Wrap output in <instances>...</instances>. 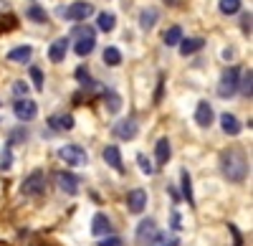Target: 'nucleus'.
Returning a JSON list of instances; mask_svg holds the SVG:
<instances>
[{"instance_id": "obj_18", "label": "nucleus", "mask_w": 253, "mask_h": 246, "mask_svg": "<svg viewBox=\"0 0 253 246\" xmlns=\"http://www.w3.org/2000/svg\"><path fill=\"white\" fill-rule=\"evenodd\" d=\"M157 20H160L157 8H144V10L139 13V28H142V31H152Z\"/></svg>"}, {"instance_id": "obj_27", "label": "nucleus", "mask_w": 253, "mask_h": 246, "mask_svg": "<svg viewBox=\"0 0 253 246\" xmlns=\"http://www.w3.org/2000/svg\"><path fill=\"white\" fill-rule=\"evenodd\" d=\"M238 89H241L243 97L251 99V94H253V74H251V69L241 74V79H238Z\"/></svg>"}, {"instance_id": "obj_35", "label": "nucleus", "mask_w": 253, "mask_h": 246, "mask_svg": "<svg viewBox=\"0 0 253 246\" xmlns=\"http://www.w3.org/2000/svg\"><path fill=\"white\" fill-rule=\"evenodd\" d=\"M13 94L18 99H26L28 97V84H26V81H15V84H13Z\"/></svg>"}, {"instance_id": "obj_11", "label": "nucleus", "mask_w": 253, "mask_h": 246, "mask_svg": "<svg viewBox=\"0 0 253 246\" xmlns=\"http://www.w3.org/2000/svg\"><path fill=\"white\" fill-rule=\"evenodd\" d=\"M213 119H215V112H213V107L208 104V101H200L198 104V109H195V122L203 127V130H208L210 125H213Z\"/></svg>"}, {"instance_id": "obj_23", "label": "nucleus", "mask_w": 253, "mask_h": 246, "mask_svg": "<svg viewBox=\"0 0 253 246\" xmlns=\"http://www.w3.org/2000/svg\"><path fill=\"white\" fill-rule=\"evenodd\" d=\"M114 26H117V18H114V13H99L96 15V28L99 31H104V33H109V31H114Z\"/></svg>"}, {"instance_id": "obj_25", "label": "nucleus", "mask_w": 253, "mask_h": 246, "mask_svg": "<svg viewBox=\"0 0 253 246\" xmlns=\"http://www.w3.org/2000/svg\"><path fill=\"white\" fill-rule=\"evenodd\" d=\"M26 15L33 20V23H46V20H48V15H46V10L43 8H41L38 3H36V0H31V5H28V10H26Z\"/></svg>"}, {"instance_id": "obj_20", "label": "nucleus", "mask_w": 253, "mask_h": 246, "mask_svg": "<svg viewBox=\"0 0 253 246\" xmlns=\"http://www.w3.org/2000/svg\"><path fill=\"white\" fill-rule=\"evenodd\" d=\"M177 46H180V53L182 56H193V53H198L205 46V41L203 38H182Z\"/></svg>"}, {"instance_id": "obj_29", "label": "nucleus", "mask_w": 253, "mask_h": 246, "mask_svg": "<svg viewBox=\"0 0 253 246\" xmlns=\"http://www.w3.org/2000/svg\"><path fill=\"white\" fill-rule=\"evenodd\" d=\"M218 10H220L223 15H236V13L241 10V0H220Z\"/></svg>"}, {"instance_id": "obj_19", "label": "nucleus", "mask_w": 253, "mask_h": 246, "mask_svg": "<svg viewBox=\"0 0 253 246\" xmlns=\"http://www.w3.org/2000/svg\"><path fill=\"white\" fill-rule=\"evenodd\" d=\"M31 56H33L31 46H15L13 51H8V61H13V64H28Z\"/></svg>"}, {"instance_id": "obj_31", "label": "nucleus", "mask_w": 253, "mask_h": 246, "mask_svg": "<svg viewBox=\"0 0 253 246\" xmlns=\"http://www.w3.org/2000/svg\"><path fill=\"white\" fill-rule=\"evenodd\" d=\"M31 81H33V87H36V92H43V71H41L38 66H31Z\"/></svg>"}, {"instance_id": "obj_12", "label": "nucleus", "mask_w": 253, "mask_h": 246, "mask_svg": "<svg viewBox=\"0 0 253 246\" xmlns=\"http://www.w3.org/2000/svg\"><path fill=\"white\" fill-rule=\"evenodd\" d=\"M157 239V226L152 218H144L139 226H137V241L139 244H147V241H155Z\"/></svg>"}, {"instance_id": "obj_24", "label": "nucleus", "mask_w": 253, "mask_h": 246, "mask_svg": "<svg viewBox=\"0 0 253 246\" xmlns=\"http://www.w3.org/2000/svg\"><path fill=\"white\" fill-rule=\"evenodd\" d=\"M180 183H182V198L190 203V206H195V198H193V180H190V173H187V170L180 173Z\"/></svg>"}, {"instance_id": "obj_33", "label": "nucleus", "mask_w": 253, "mask_h": 246, "mask_svg": "<svg viewBox=\"0 0 253 246\" xmlns=\"http://www.w3.org/2000/svg\"><path fill=\"white\" fill-rule=\"evenodd\" d=\"M18 26V20L13 15H0V36H3L5 31H13Z\"/></svg>"}, {"instance_id": "obj_5", "label": "nucleus", "mask_w": 253, "mask_h": 246, "mask_svg": "<svg viewBox=\"0 0 253 246\" xmlns=\"http://www.w3.org/2000/svg\"><path fill=\"white\" fill-rule=\"evenodd\" d=\"M20 191H23V196H41V193L46 191V173H43V170H33V173L23 180Z\"/></svg>"}, {"instance_id": "obj_7", "label": "nucleus", "mask_w": 253, "mask_h": 246, "mask_svg": "<svg viewBox=\"0 0 253 246\" xmlns=\"http://www.w3.org/2000/svg\"><path fill=\"white\" fill-rule=\"evenodd\" d=\"M13 112H15V117L20 119V122H33L36 117H38V104L33 99H15V104H13Z\"/></svg>"}, {"instance_id": "obj_40", "label": "nucleus", "mask_w": 253, "mask_h": 246, "mask_svg": "<svg viewBox=\"0 0 253 246\" xmlns=\"http://www.w3.org/2000/svg\"><path fill=\"white\" fill-rule=\"evenodd\" d=\"M91 33H94V28H91V26H79V28H74V33H71V36H76V38H79V36H91Z\"/></svg>"}, {"instance_id": "obj_32", "label": "nucleus", "mask_w": 253, "mask_h": 246, "mask_svg": "<svg viewBox=\"0 0 253 246\" xmlns=\"http://www.w3.org/2000/svg\"><path fill=\"white\" fill-rule=\"evenodd\" d=\"M76 79L81 81L84 87H96L94 81H91V74H89V69H86V66H79V69H76Z\"/></svg>"}, {"instance_id": "obj_2", "label": "nucleus", "mask_w": 253, "mask_h": 246, "mask_svg": "<svg viewBox=\"0 0 253 246\" xmlns=\"http://www.w3.org/2000/svg\"><path fill=\"white\" fill-rule=\"evenodd\" d=\"M238 79H241V69H236V66L225 69L223 76H220V81H218V97H220V99L236 97V92H238Z\"/></svg>"}, {"instance_id": "obj_14", "label": "nucleus", "mask_w": 253, "mask_h": 246, "mask_svg": "<svg viewBox=\"0 0 253 246\" xmlns=\"http://www.w3.org/2000/svg\"><path fill=\"white\" fill-rule=\"evenodd\" d=\"M66 51H69V38H58L48 46V58L53 64H61V61L66 58Z\"/></svg>"}, {"instance_id": "obj_39", "label": "nucleus", "mask_w": 253, "mask_h": 246, "mask_svg": "<svg viewBox=\"0 0 253 246\" xmlns=\"http://www.w3.org/2000/svg\"><path fill=\"white\" fill-rule=\"evenodd\" d=\"M241 28H243L246 36H251V13H243L241 15Z\"/></svg>"}, {"instance_id": "obj_34", "label": "nucleus", "mask_w": 253, "mask_h": 246, "mask_svg": "<svg viewBox=\"0 0 253 246\" xmlns=\"http://www.w3.org/2000/svg\"><path fill=\"white\" fill-rule=\"evenodd\" d=\"M137 162H139V168H142V173H144V175H152V173H155V168H152V162L147 160V155H142V152H139V155H137Z\"/></svg>"}, {"instance_id": "obj_13", "label": "nucleus", "mask_w": 253, "mask_h": 246, "mask_svg": "<svg viewBox=\"0 0 253 246\" xmlns=\"http://www.w3.org/2000/svg\"><path fill=\"white\" fill-rule=\"evenodd\" d=\"M104 162L107 165H112L117 173H124V162H122V152L117 145H107L104 148Z\"/></svg>"}, {"instance_id": "obj_43", "label": "nucleus", "mask_w": 253, "mask_h": 246, "mask_svg": "<svg viewBox=\"0 0 253 246\" xmlns=\"http://www.w3.org/2000/svg\"><path fill=\"white\" fill-rule=\"evenodd\" d=\"M223 58H225V61H228V58H233V51H230V49H225V51H223Z\"/></svg>"}, {"instance_id": "obj_9", "label": "nucleus", "mask_w": 253, "mask_h": 246, "mask_svg": "<svg viewBox=\"0 0 253 246\" xmlns=\"http://www.w3.org/2000/svg\"><path fill=\"white\" fill-rule=\"evenodd\" d=\"M126 208H129V213H142L147 208V191L134 188L126 193Z\"/></svg>"}, {"instance_id": "obj_28", "label": "nucleus", "mask_w": 253, "mask_h": 246, "mask_svg": "<svg viewBox=\"0 0 253 246\" xmlns=\"http://www.w3.org/2000/svg\"><path fill=\"white\" fill-rule=\"evenodd\" d=\"M162 41H165V46H177L180 41H182V28H180V26L167 28V31H165V36H162Z\"/></svg>"}, {"instance_id": "obj_21", "label": "nucleus", "mask_w": 253, "mask_h": 246, "mask_svg": "<svg viewBox=\"0 0 253 246\" xmlns=\"http://www.w3.org/2000/svg\"><path fill=\"white\" fill-rule=\"evenodd\" d=\"M220 127H223V132L225 135H230V137H236L238 132H241V122L236 119V114H220Z\"/></svg>"}, {"instance_id": "obj_4", "label": "nucleus", "mask_w": 253, "mask_h": 246, "mask_svg": "<svg viewBox=\"0 0 253 246\" xmlns=\"http://www.w3.org/2000/svg\"><path fill=\"white\" fill-rule=\"evenodd\" d=\"M58 157H61L63 162H66V165H74V168L86 165V160H89L86 150L79 148V145H63V148L58 150Z\"/></svg>"}, {"instance_id": "obj_26", "label": "nucleus", "mask_w": 253, "mask_h": 246, "mask_svg": "<svg viewBox=\"0 0 253 246\" xmlns=\"http://www.w3.org/2000/svg\"><path fill=\"white\" fill-rule=\"evenodd\" d=\"M101 58H104V64H107V66H119L122 64V51L117 46H107Z\"/></svg>"}, {"instance_id": "obj_3", "label": "nucleus", "mask_w": 253, "mask_h": 246, "mask_svg": "<svg viewBox=\"0 0 253 246\" xmlns=\"http://www.w3.org/2000/svg\"><path fill=\"white\" fill-rule=\"evenodd\" d=\"M66 20H74V23H84L86 18L94 15V5L89 3V0H76V3H71L69 8H61L58 10Z\"/></svg>"}, {"instance_id": "obj_41", "label": "nucleus", "mask_w": 253, "mask_h": 246, "mask_svg": "<svg viewBox=\"0 0 253 246\" xmlns=\"http://www.w3.org/2000/svg\"><path fill=\"white\" fill-rule=\"evenodd\" d=\"M172 231H180V213L172 211Z\"/></svg>"}, {"instance_id": "obj_6", "label": "nucleus", "mask_w": 253, "mask_h": 246, "mask_svg": "<svg viewBox=\"0 0 253 246\" xmlns=\"http://www.w3.org/2000/svg\"><path fill=\"white\" fill-rule=\"evenodd\" d=\"M114 137H119V140H134L137 137V132H139V122L134 119V117H124V119H119L117 125H114Z\"/></svg>"}, {"instance_id": "obj_15", "label": "nucleus", "mask_w": 253, "mask_h": 246, "mask_svg": "<svg viewBox=\"0 0 253 246\" xmlns=\"http://www.w3.org/2000/svg\"><path fill=\"white\" fill-rule=\"evenodd\" d=\"M91 234L94 236H109L112 234V221L107 218V213H96L94 221H91Z\"/></svg>"}, {"instance_id": "obj_36", "label": "nucleus", "mask_w": 253, "mask_h": 246, "mask_svg": "<svg viewBox=\"0 0 253 246\" xmlns=\"http://www.w3.org/2000/svg\"><path fill=\"white\" fill-rule=\"evenodd\" d=\"M99 246H124V241H122L119 236H112V234H109V236H101V239H99Z\"/></svg>"}, {"instance_id": "obj_16", "label": "nucleus", "mask_w": 253, "mask_h": 246, "mask_svg": "<svg viewBox=\"0 0 253 246\" xmlns=\"http://www.w3.org/2000/svg\"><path fill=\"white\" fill-rule=\"evenodd\" d=\"M170 152H172L170 140H167V137H160V140H157V145H155V157H157V165H160V168L167 165V160H170Z\"/></svg>"}, {"instance_id": "obj_38", "label": "nucleus", "mask_w": 253, "mask_h": 246, "mask_svg": "<svg viewBox=\"0 0 253 246\" xmlns=\"http://www.w3.org/2000/svg\"><path fill=\"white\" fill-rule=\"evenodd\" d=\"M228 231L230 234H233V246H243V236H241V231L233 226V223H230V226H228Z\"/></svg>"}, {"instance_id": "obj_42", "label": "nucleus", "mask_w": 253, "mask_h": 246, "mask_svg": "<svg viewBox=\"0 0 253 246\" xmlns=\"http://www.w3.org/2000/svg\"><path fill=\"white\" fill-rule=\"evenodd\" d=\"M167 191H170V196H172V200H175V203H177V200H180V193H177V191H175V188H172V186H170V188H167Z\"/></svg>"}, {"instance_id": "obj_8", "label": "nucleus", "mask_w": 253, "mask_h": 246, "mask_svg": "<svg viewBox=\"0 0 253 246\" xmlns=\"http://www.w3.org/2000/svg\"><path fill=\"white\" fill-rule=\"evenodd\" d=\"M56 183H58V188L66 193V196H76L79 193V186H81V180L74 173H69V170L56 173Z\"/></svg>"}, {"instance_id": "obj_22", "label": "nucleus", "mask_w": 253, "mask_h": 246, "mask_svg": "<svg viewBox=\"0 0 253 246\" xmlns=\"http://www.w3.org/2000/svg\"><path fill=\"white\" fill-rule=\"evenodd\" d=\"M104 107H107L109 114H117L122 109V97L114 89H107V92H104Z\"/></svg>"}, {"instance_id": "obj_10", "label": "nucleus", "mask_w": 253, "mask_h": 246, "mask_svg": "<svg viewBox=\"0 0 253 246\" xmlns=\"http://www.w3.org/2000/svg\"><path fill=\"white\" fill-rule=\"evenodd\" d=\"M48 130H53V132H69V130H74V117L71 114H51L48 117Z\"/></svg>"}, {"instance_id": "obj_1", "label": "nucleus", "mask_w": 253, "mask_h": 246, "mask_svg": "<svg viewBox=\"0 0 253 246\" xmlns=\"http://www.w3.org/2000/svg\"><path fill=\"white\" fill-rule=\"evenodd\" d=\"M220 170L230 183H241L248 175V157L241 148H228L220 152Z\"/></svg>"}, {"instance_id": "obj_30", "label": "nucleus", "mask_w": 253, "mask_h": 246, "mask_svg": "<svg viewBox=\"0 0 253 246\" xmlns=\"http://www.w3.org/2000/svg\"><path fill=\"white\" fill-rule=\"evenodd\" d=\"M28 140V130L23 127H13L10 130V137H8V145H20V142Z\"/></svg>"}, {"instance_id": "obj_37", "label": "nucleus", "mask_w": 253, "mask_h": 246, "mask_svg": "<svg viewBox=\"0 0 253 246\" xmlns=\"http://www.w3.org/2000/svg\"><path fill=\"white\" fill-rule=\"evenodd\" d=\"M10 162H13V157H10V145L3 150V160H0V168H3V170H8L10 168Z\"/></svg>"}, {"instance_id": "obj_17", "label": "nucleus", "mask_w": 253, "mask_h": 246, "mask_svg": "<svg viewBox=\"0 0 253 246\" xmlns=\"http://www.w3.org/2000/svg\"><path fill=\"white\" fill-rule=\"evenodd\" d=\"M94 46H96V36H94V33H91V36H79L74 51H76V56H89V53L94 51Z\"/></svg>"}]
</instances>
